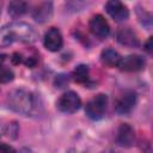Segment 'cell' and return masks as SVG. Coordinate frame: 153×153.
<instances>
[{
  "label": "cell",
  "instance_id": "cell-12",
  "mask_svg": "<svg viewBox=\"0 0 153 153\" xmlns=\"http://www.w3.org/2000/svg\"><path fill=\"white\" fill-rule=\"evenodd\" d=\"M117 41L127 47H137L139 44V38L136 36V33L130 29V27H122L121 30H118L117 32Z\"/></svg>",
  "mask_w": 153,
  "mask_h": 153
},
{
  "label": "cell",
  "instance_id": "cell-1",
  "mask_svg": "<svg viewBox=\"0 0 153 153\" xmlns=\"http://www.w3.org/2000/svg\"><path fill=\"white\" fill-rule=\"evenodd\" d=\"M37 33L33 27L23 22H13L5 25L0 32V42L2 47L10 45L13 42L31 43L36 41Z\"/></svg>",
  "mask_w": 153,
  "mask_h": 153
},
{
  "label": "cell",
  "instance_id": "cell-16",
  "mask_svg": "<svg viewBox=\"0 0 153 153\" xmlns=\"http://www.w3.org/2000/svg\"><path fill=\"white\" fill-rule=\"evenodd\" d=\"M13 76H14L13 72H12L10 68H7L5 65H2V67H1V76H0L1 82H2V84L8 82V81L13 80Z\"/></svg>",
  "mask_w": 153,
  "mask_h": 153
},
{
  "label": "cell",
  "instance_id": "cell-17",
  "mask_svg": "<svg viewBox=\"0 0 153 153\" xmlns=\"http://www.w3.org/2000/svg\"><path fill=\"white\" fill-rule=\"evenodd\" d=\"M145 50L147 54L153 56V36H151L145 43Z\"/></svg>",
  "mask_w": 153,
  "mask_h": 153
},
{
  "label": "cell",
  "instance_id": "cell-13",
  "mask_svg": "<svg viewBox=\"0 0 153 153\" xmlns=\"http://www.w3.org/2000/svg\"><path fill=\"white\" fill-rule=\"evenodd\" d=\"M100 60L103 62V65L108 66V67H118L122 60V56L114 49L108 48L104 49L100 54Z\"/></svg>",
  "mask_w": 153,
  "mask_h": 153
},
{
  "label": "cell",
  "instance_id": "cell-3",
  "mask_svg": "<svg viewBox=\"0 0 153 153\" xmlns=\"http://www.w3.org/2000/svg\"><path fill=\"white\" fill-rule=\"evenodd\" d=\"M106 105H108L106 94L99 93L87 102L85 112H86L87 117H90L91 120H99L103 117V115L106 110Z\"/></svg>",
  "mask_w": 153,
  "mask_h": 153
},
{
  "label": "cell",
  "instance_id": "cell-6",
  "mask_svg": "<svg viewBox=\"0 0 153 153\" xmlns=\"http://www.w3.org/2000/svg\"><path fill=\"white\" fill-rule=\"evenodd\" d=\"M88 27H90V31L92 32V35L100 39L106 38L110 33V26H109L106 19L100 14H96L90 19Z\"/></svg>",
  "mask_w": 153,
  "mask_h": 153
},
{
  "label": "cell",
  "instance_id": "cell-8",
  "mask_svg": "<svg viewBox=\"0 0 153 153\" xmlns=\"http://www.w3.org/2000/svg\"><path fill=\"white\" fill-rule=\"evenodd\" d=\"M43 43H44V47L50 51L60 50L62 48V44H63V39H62L61 32L56 27H50L44 33Z\"/></svg>",
  "mask_w": 153,
  "mask_h": 153
},
{
  "label": "cell",
  "instance_id": "cell-4",
  "mask_svg": "<svg viewBox=\"0 0 153 153\" xmlns=\"http://www.w3.org/2000/svg\"><path fill=\"white\" fill-rule=\"evenodd\" d=\"M56 105L61 112L73 114L76 110H79V108L81 105V99L78 96V93H75L73 91H67L60 96Z\"/></svg>",
  "mask_w": 153,
  "mask_h": 153
},
{
  "label": "cell",
  "instance_id": "cell-10",
  "mask_svg": "<svg viewBox=\"0 0 153 153\" xmlns=\"http://www.w3.org/2000/svg\"><path fill=\"white\" fill-rule=\"evenodd\" d=\"M145 65V59L140 55H128L126 57H122L118 68L124 72H139L143 69Z\"/></svg>",
  "mask_w": 153,
  "mask_h": 153
},
{
  "label": "cell",
  "instance_id": "cell-9",
  "mask_svg": "<svg viewBox=\"0 0 153 153\" xmlns=\"http://www.w3.org/2000/svg\"><path fill=\"white\" fill-rule=\"evenodd\" d=\"M135 141V133L134 129L127 124L123 123L118 127L116 133V142L121 147H130Z\"/></svg>",
  "mask_w": 153,
  "mask_h": 153
},
{
  "label": "cell",
  "instance_id": "cell-5",
  "mask_svg": "<svg viewBox=\"0 0 153 153\" xmlns=\"http://www.w3.org/2000/svg\"><path fill=\"white\" fill-rule=\"evenodd\" d=\"M136 103V94L131 90L122 91L115 100V111L120 115L129 114Z\"/></svg>",
  "mask_w": 153,
  "mask_h": 153
},
{
  "label": "cell",
  "instance_id": "cell-14",
  "mask_svg": "<svg viewBox=\"0 0 153 153\" xmlns=\"http://www.w3.org/2000/svg\"><path fill=\"white\" fill-rule=\"evenodd\" d=\"M27 10V5L24 1H11L8 4V14L13 18L22 17Z\"/></svg>",
  "mask_w": 153,
  "mask_h": 153
},
{
  "label": "cell",
  "instance_id": "cell-11",
  "mask_svg": "<svg viewBox=\"0 0 153 153\" xmlns=\"http://www.w3.org/2000/svg\"><path fill=\"white\" fill-rule=\"evenodd\" d=\"M53 16V4L50 1H44L38 4L32 11V17L38 23H44L49 20Z\"/></svg>",
  "mask_w": 153,
  "mask_h": 153
},
{
  "label": "cell",
  "instance_id": "cell-19",
  "mask_svg": "<svg viewBox=\"0 0 153 153\" xmlns=\"http://www.w3.org/2000/svg\"><path fill=\"white\" fill-rule=\"evenodd\" d=\"M67 153H79V152H78L76 149H69V151H68Z\"/></svg>",
  "mask_w": 153,
  "mask_h": 153
},
{
  "label": "cell",
  "instance_id": "cell-7",
  "mask_svg": "<svg viewBox=\"0 0 153 153\" xmlns=\"http://www.w3.org/2000/svg\"><path fill=\"white\" fill-rule=\"evenodd\" d=\"M105 8H106V12L110 14V17L116 22H123L129 16V11L127 6L118 0L108 1L105 4Z\"/></svg>",
  "mask_w": 153,
  "mask_h": 153
},
{
  "label": "cell",
  "instance_id": "cell-18",
  "mask_svg": "<svg viewBox=\"0 0 153 153\" xmlns=\"http://www.w3.org/2000/svg\"><path fill=\"white\" fill-rule=\"evenodd\" d=\"M0 153H16V151H14V148L12 146L6 145V143H1Z\"/></svg>",
  "mask_w": 153,
  "mask_h": 153
},
{
  "label": "cell",
  "instance_id": "cell-15",
  "mask_svg": "<svg viewBox=\"0 0 153 153\" xmlns=\"http://www.w3.org/2000/svg\"><path fill=\"white\" fill-rule=\"evenodd\" d=\"M74 81L82 84L88 79V67L86 65H79L74 68L73 74H72Z\"/></svg>",
  "mask_w": 153,
  "mask_h": 153
},
{
  "label": "cell",
  "instance_id": "cell-2",
  "mask_svg": "<svg viewBox=\"0 0 153 153\" xmlns=\"http://www.w3.org/2000/svg\"><path fill=\"white\" fill-rule=\"evenodd\" d=\"M6 103L12 111L18 112L20 115H29L33 109L32 94L29 91L22 90V88L11 91L7 94Z\"/></svg>",
  "mask_w": 153,
  "mask_h": 153
}]
</instances>
